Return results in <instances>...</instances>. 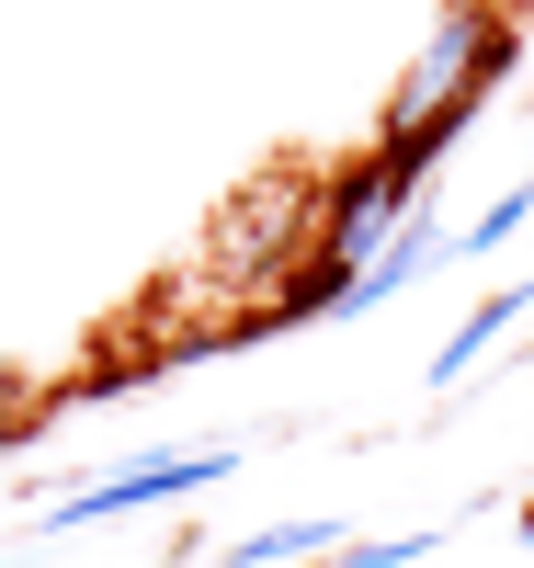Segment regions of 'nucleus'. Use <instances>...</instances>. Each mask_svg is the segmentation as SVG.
<instances>
[{"instance_id": "obj_1", "label": "nucleus", "mask_w": 534, "mask_h": 568, "mask_svg": "<svg viewBox=\"0 0 534 568\" xmlns=\"http://www.w3.org/2000/svg\"><path fill=\"white\" fill-rule=\"evenodd\" d=\"M512 58H523V23L512 12H490V0H455L444 23L421 34V58H410V80L386 91V149H421V160H444L455 136L477 125V103L512 80Z\"/></svg>"}, {"instance_id": "obj_2", "label": "nucleus", "mask_w": 534, "mask_h": 568, "mask_svg": "<svg viewBox=\"0 0 534 568\" xmlns=\"http://www.w3.org/2000/svg\"><path fill=\"white\" fill-rule=\"evenodd\" d=\"M239 455H137V466H114V478H91V489H69L58 511H46V535H80V524H114V511H149V500H205L216 478H228Z\"/></svg>"}, {"instance_id": "obj_3", "label": "nucleus", "mask_w": 534, "mask_h": 568, "mask_svg": "<svg viewBox=\"0 0 534 568\" xmlns=\"http://www.w3.org/2000/svg\"><path fill=\"white\" fill-rule=\"evenodd\" d=\"M512 318H534V284H501V296H477L455 329H444V353H432V387H455V375H477V364H490V342H501V329Z\"/></svg>"}, {"instance_id": "obj_4", "label": "nucleus", "mask_w": 534, "mask_h": 568, "mask_svg": "<svg viewBox=\"0 0 534 568\" xmlns=\"http://www.w3.org/2000/svg\"><path fill=\"white\" fill-rule=\"evenodd\" d=\"M432 251H455V240H444V227H432V216L410 205V216H399V240H386V251L353 273V307H386L399 284H421V273H432Z\"/></svg>"}, {"instance_id": "obj_5", "label": "nucleus", "mask_w": 534, "mask_h": 568, "mask_svg": "<svg viewBox=\"0 0 534 568\" xmlns=\"http://www.w3.org/2000/svg\"><path fill=\"white\" fill-rule=\"evenodd\" d=\"M319 546H342V524H330V511H308V524H273V535H239L216 568H308Z\"/></svg>"}, {"instance_id": "obj_6", "label": "nucleus", "mask_w": 534, "mask_h": 568, "mask_svg": "<svg viewBox=\"0 0 534 568\" xmlns=\"http://www.w3.org/2000/svg\"><path fill=\"white\" fill-rule=\"evenodd\" d=\"M523 216H534V182H501V194H490V205L466 216V240H455V251H466V262H490V251H512V227H523Z\"/></svg>"}, {"instance_id": "obj_7", "label": "nucleus", "mask_w": 534, "mask_h": 568, "mask_svg": "<svg viewBox=\"0 0 534 568\" xmlns=\"http://www.w3.org/2000/svg\"><path fill=\"white\" fill-rule=\"evenodd\" d=\"M432 557V535H375V546H319L308 568H421Z\"/></svg>"}, {"instance_id": "obj_8", "label": "nucleus", "mask_w": 534, "mask_h": 568, "mask_svg": "<svg viewBox=\"0 0 534 568\" xmlns=\"http://www.w3.org/2000/svg\"><path fill=\"white\" fill-rule=\"evenodd\" d=\"M512 535H523V546H534V500H523V511H512Z\"/></svg>"}, {"instance_id": "obj_9", "label": "nucleus", "mask_w": 534, "mask_h": 568, "mask_svg": "<svg viewBox=\"0 0 534 568\" xmlns=\"http://www.w3.org/2000/svg\"><path fill=\"white\" fill-rule=\"evenodd\" d=\"M0 409H12V375H0Z\"/></svg>"}]
</instances>
